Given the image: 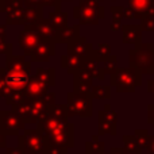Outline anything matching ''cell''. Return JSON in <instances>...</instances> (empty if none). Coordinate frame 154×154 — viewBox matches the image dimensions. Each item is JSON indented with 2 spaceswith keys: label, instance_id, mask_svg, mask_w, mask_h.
<instances>
[{
  "label": "cell",
  "instance_id": "cell-1",
  "mask_svg": "<svg viewBox=\"0 0 154 154\" xmlns=\"http://www.w3.org/2000/svg\"><path fill=\"white\" fill-rule=\"evenodd\" d=\"M142 84V73L139 69L133 66L118 68L111 76V85L116 88L119 93L135 92V88Z\"/></svg>",
  "mask_w": 154,
  "mask_h": 154
},
{
  "label": "cell",
  "instance_id": "cell-2",
  "mask_svg": "<svg viewBox=\"0 0 154 154\" xmlns=\"http://www.w3.org/2000/svg\"><path fill=\"white\" fill-rule=\"evenodd\" d=\"M154 65V46L153 43H138L128 50V66L137 68L141 73Z\"/></svg>",
  "mask_w": 154,
  "mask_h": 154
},
{
  "label": "cell",
  "instance_id": "cell-3",
  "mask_svg": "<svg viewBox=\"0 0 154 154\" xmlns=\"http://www.w3.org/2000/svg\"><path fill=\"white\" fill-rule=\"evenodd\" d=\"M92 95L91 93H68V115L69 116H92Z\"/></svg>",
  "mask_w": 154,
  "mask_h": 154
},
{
  "label": "cell",
  "instance_id": "cell-4",
  "mask_svg": "<svg viewBox=\"0 0 154 154\" xmlns=\"http://www.w3.org/2000/svg\"><path fill=\"white\" fill-rule=\"evenodd\" d=\"M73 127L72 123L65 122L57 130L49 134V143L54 147H58L62 153H66L69 147H73Z\"/></svg>",
  "mask_w": 154,
  "mask_h": 154
},
{
  "label": "cell",
  "instance_id": "cell-5",
  "mask_svg": "<svg viewBox=\"0 0 154 154\" xmlns=\"http://www.w3.org/2000/svg\"><path fill=\"white\" fill-rule=\"evenodd\" d=\"M99 2L95 0H81L79 5L73 8V16L80 22V24H99L97 15Z\"/></svg>",
  "mask_w": 154,
  "mask_h": 154
},
{
  "label": "cell",
  "instance_id": "cell-6",
  "mask_svg": "<svg viewBox=\"0 0 154 154\" xmlns=\"http://www.w3.org/2000/svg\"><path fill=\"white\" fill-rule=\"evenodd\" d=\"M118 123V114L111 109L109 104H106L104 109H100L97 112V135H109L115 137L118 134L116 128Z\"/></svg>",
  "mask_w": 154,
  "mask_h": 154
},
{
  "label": "cell",
  "instance_id": "cell-7",
  "mask_svg": "<svg viewBox=\"0 0 154 154\" xmlns=\"http://www.w3.org/2000/svg\"><path fill=\"white\" fill-rule=\"evenodd\" d=\"M75 75V91L73 92L76 93H91V89H92V81L93 77L87 72V70L82 68V69L77 70V72L73 73Z\"/></svg>",
  "mask_w": 154,
  "mask_h": 154
},
{
  "label": "cell",
  "instance_id": "cell-8",
  "mask_svg": "<svg viewBox=\"0 0 154 154\" xmlns=\"http://www.w3.org/2000/svg\"><path fill=\"white\" fill-rule=\"evenodd\" d=\"M92 50H93L92 43H88L85 37H77L76 39H73L72 42L68 43V53L73 54V56L88 57Z\"/></svg>",
  "mask_w": 154,
  "mask_h": 154
},
{
  "label": "cell",
  "instance_id": "cell-9",
  "mask_svg": "<svg viewBox=\"0 0 154 154\" xmlns=\"http://www.w3.org/2000/svg\"><path fill=\"white\" fill-rule=\"evenodd\" d=\"M120 30L123 31V43H134V46L141 43L142 31H143L141 24H123Z\"/></svg>",
  "mask_w": 154,
  "mask_h": 154
},
{
  "label": "cell",
  "instance_id": "cell-10",
  "mask_svg": "<svg viewBox=\"0 0 154 154\" xmlns=\"http://www.w3.org/2000/svg\"><path fill=\"white\" fill-rule=\"evenodd\" d=\"M84 68L93 79H97L100 81H103L106 79V73H104V69H103V64L100 61H97L96 58L93 57H87L85 58V62H84Z\"/></svg>",
  "mask_w": 154,
  "mask_h": 154
},
{
  "label": "cell",
  "instance_id": "cell-11",
  "mask_svg": "<svg viewBox=\"0 0 154 154\" xmlns=\"http://www.w3.org/2000/svg\"><path fill=\"white\" fill-rule=\"evenodd\" d=\"M85 58H87V57L69 54V56L62 57V66L66 68L69 73H75V72H77V70L82 69L84 62H85Z\"/></svg>",
  "mask_w": 154,
  "mask_h": 154
},
{
  "label": "cell",
  "instance_id": "cell-12",
  "mask_svg": "<svg viewBox=\"0 0 154 154\" xmlns=\"http://www.w3.org/2000/svg\"><path fill=\"white\" fill-rule=\"evenodd\" d=\"M7 82H8V85L14 87V89H22L29 82V75L22 69L11 72L7 76Z\"/></svg>",
  "mask_w": 154,
  "mask_h": 154
},
{
  "label": "cell",
  "instance_id": "cell-13",
  "mask_svg": "<svg viewBox=\"0 0 154 154\" xmlns=\"http://www.w3.org/2000/svg\"><path fill=\"white\" fill-rule=\"evenodd\" d=\"M122 142L125 154H141L142 150H143L134 135H123Z\"/></svg>",
  "mask_w": 154,
  "mask_h": 154
},
{
  "label": "cell",
  "instance_id": "cell-14",
  "mask_svg": "<svg viewBox=\"0 0 154 154\" xmlns=\"http://www.w3.org/2000/svg\"><path fill=\"white\" fill-rule=\"evenodd\" d=\"M77 37H80V26H72V27H65L58 31L57 35V42H72L73 39H76Z\"/></svg>",
  "mask_w": 154,
  "mask_h": 154
},
{
  "label": "cell",
  "instance_id": "cell-15",
  "mask_svg": "<svg viewBox=\"0 0 154 154\" xmlns=\"http://www.w3.org/2000/svg\"><path fill=\"white\" fill-rule=\"evenodd\" d=\"M111 56V46L109 43H99L96 48H93V50L91 51V54L88 57H93L97 61L104 62L109 58Z\"/></svg>",
  "mask_w": 154,
  "mask_h": 154
},
{
  "label": "cell",
  "instance_id": "cell-16",
  "mask_svg": "<svg viewBox=\"0 0 154 154\" xmlns=\"http://www.w3.org/2000/svg\"><path fill=\"white\" fill-rule=\"evenodd\" d=\"M128 7L133 8L137 19L141 20L150 8V0H128Z\"/></svg>",
  "mask_w": 154,
  "mask_h": 154
},
{
  "label": "cell",
  "instance_id": "cell-17",
  "mask_svg": "<svg viewBox=\"0 0 154 154\" xmlns=\"http://www.w3.org/2000/svg\"><path fill=\"white\" fill-rule=\"evenodd\" d=\"M38 27H39V32L49 41H56L57 42V35H58V30L50 23V22H39L38 23Z\"/></svg>",
  "mask_w": 154,
  "mask_h": 154
},
{
  "label": "cell",
  "instance_id": "cell-18",
  "mask_svg": "<svg viewBox=\"0 0 154 154\" xmlns=\"http://www.w3.org/2000/svg\"><path fill=\"white\" fill-rule=\"evenodd\" d=\"M87 154H104L106 146L104 142L99 139V135H93L89 142H87Z\"/></svg>",
  "mask_w": 154,
  "mask_h": 154
},
{
  "label": "cell",
  "instance_id": "cell-19",
  "mask_svg": "<svg viewBox=\"0 0 154 154\" xmlns=\"http://www.w3.org/2000/svg\"><path fill=\"white\" fill-rule=\"evenodd\" d=\"M54 53V46L51 42H42L38 45V50L35 51V60H42V61H46L49 60V57L53 56Z\"/></svg>",
  "mask_w": 154,
  "mask_h": 154
},
{
  "label": "cell",
  "instance_id": "cell-20",
  "mask_svg": "<svg viewBox=\"0 0 154 154\" xmlns=\"http://www.w3.org/2000/svg\"><path fill=\"white\" fill-rule=\"evenodd\" d=\"M91 95H92L93 99L106 100V99L111 97V88L109 87H101V85H96V87H92V89H91Z\"/></svg>",
  "mask_w": 154,
  "mask_h": 154
},
{
  "label": "cell",
  "instance_id": "cell-21",
  "mask_svg": "<svg viewBox=\"0 0 154 154\" xmlns=\"http://www.w3.org/2000/svg\"><path fill=\"white\" fill-rule=\"evenodd\" d=\"M66 20H68V15L64 12H53L50 15V23L57 30L65 29L66 27Z\"/></svg>",
  "mask_w": 154,
  "mask_h": 154
},
{
  "label": "cell",
  "instance_id": "cell-22",
  "mask_svg": "<svg viewBox=\"0 0 154 154\" xmlns=\"http://www.w3.org/2000/svg\"><path fill=\"white\" fill-rule=\"evenodd\" d=\"M141 27L145 31H154V10L149 8L141 19Z\"/></svg>",
  "mask_w": 154,
  "mask_h": 154
},
{
  "label": "cell",
  "instance_id": "cell-23",
  "mask_svg": "<svg viewBox=\"0 0 154 154\" xmlns=\"http://www.w3.org/2000/svg\"><path fill=\"white\" fill-rule=\"evenodd\" d=\"M103 64V69L106 76H112L118 69V57L116 56H109L107 61L101 62Z\"/></svg>",
  "mask_w": 154,
  "mask_h": 154
},
{
  "label": "cell",
  "instance_id": "cell-24",
  "mask_svg": "<svg viewBox=\"0 0 154 154\" xmlns=\"http://www.w3.org/2000/svg\"><path fill=\"white\" fill-rule=\"evenodd\" d=\"M134 137L137 138V141H138V143L141 145L142 149H146L147 141H149V137H150L146 128H138V130H135Z\"/></svg>",
  "mask_w": 154,
  "mask_h": 154
},
{
  "label": "cell",
  "instance_id": "cell-25",
  "mask_svg": "<svg viewBox=\"0 0 154 154\" xmlns=\"http://www.w3.org/2000/svg\"><path fill=\"white\" fill-rule=\"evenodd\" d=\"M123 11H125V7H123V5H112V7H111L112 20L122 22V19H123Z\"/></svg>",
  "mask_w": 154,
  "mask_h": 154
},
{
  "label": "cell",
  "instance_id": "cell-26",
  "mask_svg": "<svg viewBox=\"0 0 154 154\" xmlns=\"http://www.w3.org/2000/svg\"><path fill=\"white\" fill-rule=\"evenodd\" d=\"M147 123L154 127V104L147 106Z\"/></svg>",
  "mask_w": 154,
  "mask_h": 154
},
{
  "label": "cell",
  "instance_id": "cell-27",
  "mask_svg": "<svg viewBox=\"0 0 154 154\" xmlns=\"http://www.w3.org/2000/svg\"><path fill=\"white\" fill-rule=\"evenodd\" d=\"M123 18H127V19H137L135 12L131 7H125V11H123Z\"/></svg>",
  "mask_w": 154,
  "mask_h": 154
},
{
  "label": "cell",
  "instance_id": "cell-28",
  "mask_svg": "<svg viewBox=\"0 0 154 154\" xmlns=\"http://www.w3.org/2000/svg\"><path fill=\"white\" fill-rule=\"evenodd\" d=\"M146 150L149 152V154H154V135L149 137V141L146 145Z\"/></svg>",
  "mask_w": 154,
  "mask_h": 154
},
{
  "label": "cell",
  "instance_id": "cell-29",
  "mask_svg": "<svg viewBox=\"0 0 154 154\" xmlns=\"http://www.w3.org/2000/svg\"><path fill=\"white\" fill-rule=\"evenodd\" d=\"M120 27H122V23H120L119 20H112L109 29H111L112 31H118V30H120Z\"/></svg>",
  "mask_w": 154,
  "mask_h": 154
},
{
  "label": "cell",
  "instance_id": "cell-30",
  "mask_svg": "<svg viewBox=\"0 0 154 154\" xmlns=\"http://www.w3.org/2000/svg\"><path fill=\"white\" fill-rule=\"evenodd\" d=\"M147 92L154 96V79H150L147 81Z\"/></svg>",
  "mask_w": 154,
  "mask_h": 154
},
{
  "label": "cell",
  "instance_id": "cell-31",
  "mask_svg": "<svg viewBox=\"0 0 154 154\" xmlns=\"http://www.w3.org/2000/svg\"><path fill=\"white\" fill-rule=\"evenodd\" d=\"M106 8L103 7V5L99 4V8H97V15H99V19H104L106 18Z\"/></svg>",
  "mask_w": 154,
  "mask_h": 154
},
{
  "label": "cell",
  "instance_id": "cell-32",
  "mask_svg": "<svg viewBox=\"0 0 154 154\" xmlns=\"http://www.w3.org/2000/svg\"><path fill=\"white\" fill-rule=\"evenodd\" d=\"M107 154H125V150H123V147H112L109 153Z\"/></svg>",
  "mask_w": 154,
  "mask_h": 154
},
{
  "label": "cell",
  "instance_id": "cell-33",
  "mask_svg": "<svg viewBox=\"0 0 154 154\" xmlns=\"http://www.w3.org/2000/svg\"><path fill=\"white\" fill-rule=\"evenodd\" d=\"M150 8L154 10V0H150Z\"/></svg>",
  "mask_w": 154,
  "mask_h": 154
},
{
  "label": "cell",
  "instance_id": "cell-34",
  "mask_svg": "<svg viewBox=\"0 0 154 154\" xmlns=\"http://www.w3.org/2000/svg\"><path fill=\"white\" fill-rule=\"evenodd\" d=\"M95 2H103V0H95Z\"/></svg>",
  "mask_w": 154,
  "mask_h": 154
},
{
  "label": "cell",
  "instance_id": "cell-35",
  "mask_svg": "<svg viewBox=\"0 0 154 154\" xmlns=\"http://www.w3.org/2000/svg\"><path fill=\"white\" fill-rule=\"evenodd\" d=\"M111 2H116V0H111Z\"/></svg>",
  "mask_w": 154,
  "mask_h": 154
}]
</instances>
